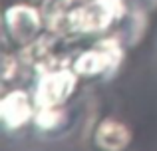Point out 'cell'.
<instances>
[{"label":"cell","mask_w":157,"mask_h":151,"mask_svg":"<svg viewBox=\"0 0 157 151\" xmlns=\"http://www.w3.org/2000/svg\"><path fill=\"white\" fill-rule=\"evenodd\" d=\"M76 70L70 68H58V70H48L36 80L34 85V101L36 108H58L66 105V101L72 97L74 89L78 85Z\"/></svg>","instance_id":"6da1fadb"},{"label":"cell","mask_w":157,"mask_h":151,"mask_svg":"<svg viewBox=\"0 0 157 151\" xmlns=\"http://www.w3.org/2000/svg\"><path fill=\"white\" fill-rule=\"evenodd\" d=\"M119 12L121 6L117 0H88L82 6L70 10L66 14V20L72 30L88 34L107 30L119 18Z\"/></svg>","instance_id":"7a4b0ae2"},{"label":"cell","mask_w":157,"mask_h":151,"mask_svg":"<svg viewBox=\"0 0 157 151\" xmlns=\"http://www.w3.org/2000/svg\"><path fill=\"white\" fill-rule=\"evenodd\" d=\"M42 14L30 4H12L4 12V28L6 34L20 46H30L36 42L42 32Z\"/></svg>","instance_id":"3957f363"},{"label":"cell","mask_w":157,"mask_h":151,"mask_svg":"<svg viewBox=\"0 0 157 151\" xmlns=\"http://www.w3.org/2000/svg\"><path fill=\"white\" fill-rule=\"evenodd\" d=\"M36 101L34 96L26 89H10L0 100V123L2 129L14 133L24 129L28 123L34 121L36 115Z\"/></svg>","instance_id":"277c9868"},{"label":"cell","mask_w":157,"mask_h":151,"mask_svg":"<svg viewBox=\"0 0 157 151\" xmlns=\"http://www.w3.org/2000/svg\"><path fill=\"white\" fill-rule=\"evenodd\" d=\"M119 60L117 46H98L84 50L74 62V70L80 77H96L104 76L109 70H113V64Z\"/></svg>","instance_id":"5b68a950"},{"label":"cell","mask_w":157,"mask_h":151,"mask_svg":"<svg viewBox=\"0 0 157 151\" xmlns=\"http://www.w3.org/2000/svg\"><path fill=\"white\" fill-rule=\"evenodd\" d=\"M131 127L117 117H104L94 129V141L100 149L121 151L131 143Z\"/></svg>","instance_id":"8992f818"},{"label":"cell","mask_w":157,"mask_h":151,"mask_svg":"<svg viewBox=\"0 0 157 151\" xmlns=\"http://www.w3.org/2000/svg\"><path fill=\"white\" fill-rule=\"evenodd\" d=\"M34 127L44 137H56L64 133V127L68 123V111L64 105L58 108H38L34 115Z\"/></svg>","instance_id":"52a82bcc"}]
</instances>
